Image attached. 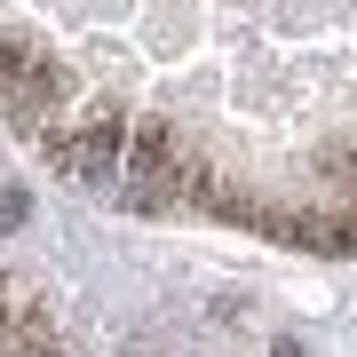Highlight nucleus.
<instances>
[{
  "instance_id": "f257e3e1",
  "label": "nucleus",
  "mask_w": 357,
  "mask_h": 357,
  "mask_svg": "<svg viewBox=\"0 0 357 357\" xmlns=\"http://www.w3.org/2000/svg\"><path fill=\"white\" fill-rule=\"evenodd\" d=\"M128 206H175V199H191L199 191V143L175 128L167 112H143L135 128H128Z\"/></svg>"
},
{
  "instance_id": "f03ea898",
  "label": "nucleus",
  "mask_w": 357,
  "mask_h": 357,
  "mask_svg": "<svg viewBox=\"0 0 357 357\" xmlns=\"http://www.w3.org/2000/svg\"><path fill=\"white\" fill-rule=\"evenodd\" d=\"M128 128L135 119L119 112V103H88L64 135H48V151H56V167H64L72 183H112V167L128 159Z\"/></svg>"
}]
</instances>
